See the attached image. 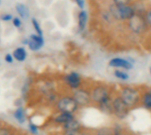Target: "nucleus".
I'll list each match as a JSON object with an SVG mask.
<instances>
[{"label": "nucleus", "instance_id": "obj_27", "mask_svg": "<svg viewBox=\"0 0 151 135\" xmlns=\"http://www.w3.org/2000/svg\"><path fill=\"white\" fill-rule=\"evenodd\" d=\"M13 56L12 55V54H6L5 56H4V61L6 62V63H8V64H12V62H13Z\"/></svg>", "mask_w": 151, "mask_h": 135}, {"label": "nucleus", "instance_id": "obj_12", "mask_svg": "<svg viewBox=\"0 0 151 135\" xmlns=\"http://www.w3.org/2000/svg\"><path fill=\"white\" fill-rule=\"evenodd\" d=\"M141 105L146 110L151 111V92L150 91V88L142 89Z\"/></svg>", "mask_w": 151, "mask_h": 135}, {"label": "nucleus", "instance_id": "obj_26", "mask_svg": "<svg viewBox=\"0 0 151 135\" xmlns=\"http://www.w3.org/2000/svg\"><path fill=\"white\" fill-rule=\"evenodd\" d=\"M81 135H95V130H91L84 127Z\"/></svg>", "mask_w": 151, "mask_h": 135}, {"label": "nucleus", "instance_id": "obj_24", "mask_svg": "<svg viewBox=\"0 0 151 135\" xmlns=\"http://www.w3.org/2000/svg\"><path fill=\"white\" fill-rule=\"evenodd\" d=\"M32 23H33L34 28H35V30L36 31L37 34H38V35L42 36V28H41V27H40L39 23L37 22V20H36V19H32Z\"/></svg>", "mask_w": 151, "mask_h": 135}, {"label": "nucleus", "instance_id": "obj_4", "mask_svg": "<svg viewBox=\"0 0 151 135\" xmlns=\"http://www.w3.org/2000/svg\"><path fill=\"white\" fill-rule=\"evenodd\" d=\"M53 107L56 112H67L72 114H75L80 109V106L72 95L60 96Z\"/></svg>", "mask_w": 151, "mask_h": 135}, {"label": "nucleus", "instance_id": "obj_6", "mask_svg": "<svg viewBox=\"0 0 151 135\" xmlns=\"http://www.w3.org/2000/svg\"><path fill=\"white\" fill-rule=\"evenodd\" d=\"M130 111L131 110L122 100V98L119 96L118 92H116L111 100V114L114 115V117H116L119 119H124L128 116Z\"/></svg>", "mask_w": 151, "mask_h": 135}, {"label": "nucleus", "instance_id": "obj_31", "mask_svg": "<svg viewBox=\"0 0 151 135\" xmlns=\"http://www.w3.org/2000/svg\"><path fill=\"white\" fill-rule=\"evenodd\" d=\"M19 135H27V134H21V133H20V134H19Z\"/></svg>", "mask_w": 151, "mask_h": 135}, {"label": "nucleus", "instance_id": "obj_10", "mask_svg": "<svg viewBox=\"0 0 151 135\" xmlns=\"http://www.w3.org/2000/svg\"><path fill=\"white\" fill-rule=\"evenodd\" d=\"M109 66L113 68H121L123 70L128 71L132 70L134 67V65L132 62L126 58L122 57H113L109 61Z\"/></svg>", "mask_w": 151, "mask_h": 135}, {"label": "nucleus", "instance_id": "obj_8", "mask_svg": "<svg viewBox=\"0 0 151 135\" xmlns=\"http://www.w3.org/2000/svg\"><path fill=\"white\" fill-rule=\"evenodd\" d=\"M63 80H64V83L73 91L79 89L84 86L82 77L76 72H72L65 74Z\"/></svg>", "mask_w": 151, "mask_h": 135}, {"label": "nucleus", "instance_id": "obj_23", "mask_svg": "<svg viewBox=\"0 0 151 135\" xmlns=\"http://www.w3.org/2000/svg\"><path fill=\"white\" fill-rule=\"evenodd\" d=\"M134 3V0H112V4L116 5H124V4H132Z\"/></svg>", "mask_w": 151, "mask_h": 135}, {"label": "nucleus", "instance_id": "obj_21", "mask_svg": "<svg viewBox=\"0 0 151 135\" xmlns=\"http://www.w3.org/2000/svg\"><path fill=\"white\" fill-rule=\"evenodd\" d=\"M113 132H114L113 135H134L132 133H130L129 131L122 127L113 128Z\"/></svg>", "mask_w": 151, "mask_h": 135}, {"label": "nucleus", "instance_id": "obj_13", "mask_svg": "<svg viewBox=\"0 0 151 135\" xmlns=\"http://www.w3.org/2000/svg\"><path fill=\"white\" fill-rule=\"evenodd\" d=\"M13 117L15 118V120L19 124V125H23L27 121V113L26 111L24 110L23 107L19 106L14 111H13Z\"/></svg>", "mask_w": 151, "mask_h": 135}, {"label": "nucleus", "instance_id": "obj_15", "mask_svg": "<svg viewBox=\"0 0 151 135\" xmlns=\"http://www.w3.org/2000/svg\"><path fill=\"white\" fill-rule=\"evenodd\" d=\"M12 56H13V58L17 60L18 62H23L27 58V51L24 48L19 47L13 50Z\"/></svg>", "mask_w": 151, "mask_h": 135}, {"label": "nucleus", "instance_id": "obj_32", "mask_svg": "<svg viewBox=\"0 0 151 135\" xmlns=\"http://www.w3.org/2000/svg\"><path fill=\"white\" fill-rule=\"evenodd\" d=\"M150 74H151V67L150 68Z\"/></svg>", "mask_w": 151, "mask_h": 135}, {"label": "nucleus", "instance_id": "obj_22", "mask_svg": "<svg viewBox=\"0 0 151 135\" xmlns=\"http://www.w3.org/2000/svg\"><path fill=\"white\" fill-rule=\"evenodd\" d=\"M144 19L146 20V23L149 27L150 31H151V6L146 10V11L144 13Z\"/></svg>", "mask_w": 151, "mask_h": 135}, {"label": "nucleus", "instance_id": "obj_14", "mask_svg": "<svg viewBox=\"0 0 151 135\" xmlns=\"http://www.w3.org/2000/svg\"><path fill=\"white\" fill-rule=\"evenodd\" d=\"M88 12L85 10H81L78 13V28L80 32H83L87 27Z\"/></svg>", "mask_w": 151, "mask_h": 135}, {"label": "nucleus", "instance_id": "obj_9", "mask_svg": "<svg viewBox=\"0 0 151 135\" xmlns=\"http://www.w3.org/2000/svg\"><path fill=\"white\" fill-rule=\"evenodd\" d=\"M75 118H76L75 114L67 113V112H56V114L51 118V122L53 125L61 127Z\"/></svg>", "mask_w": 151, "mask_h": 135}, {"label": "nucleus", "instance_id": "obj_19", "mask_svg": "<svg viewBox=\"0 0 151 135\" xmlns=\"http://www.w3.org/2000/svg\"><path fill=\"white\" fill-rule=\"evenodd\" d=\"M83 128L80 130H61L58 135H81Z\"/></svg>", "mask_w": 151, "mask_h": 135}, {"label": "nucleus", "instance_id": "obj_16", "mask_svg": "<svg viewBox=\"0 0 151 135\" xmlns=\"http://www.w3.org/2000/svg\"><path fill=\"white\" fill-rule=\"evenodd\" d=\"M19 134L13 127L5 124H0V135H19Z\"/></svg>", "mask_w": 151, "mask_h": 135}, {"label": "nucleus", "instance_id": "obj_25", "mask_svg": "<svg viewBox=\"0 0 151 135\" xmlns=\"http://www.w3.org/2000/svg\"><path fill=\"white\" fill-rule=\"evenodd\" d=\"M17 10H18L19 13L22 17H27V16L28 15L27 10L26 7H25L24 5H22V4H19V5L17 6Z\"/></svg>", "mask_w": 151, "mask_h": 135}, {"label": "nucleus", "instance_id": "obj_3", "mask_svg": "<svg viewBox=\"0 0 151 135\" xmlns=\"http://www.w3.org/2000/svg\"><path fill=\"white\" fill-rule=\"evenodd\" d=\"M110 13L115 21L126 23L135 14L134 3L132 4H124V5H116L111 4L108 7Z\"/></svg>", "mask_w": 151, "mask_h": 135}, {"label": "nucleus", "instance_id": "obj_2", "mask_svg": "<svg viewBox=\"0 0 151 135\" xmlns=\"http://www.w3.org/2000/svg\"><path fill=\"white\" fill-rule=\"evenodd\" d=\"M142 88L141 87L134 86H120V88L118 91V94L126 103L130 110L135 109L141 105L142 102Z\"/></svg>", "mask_w": 151, "mask_h": 135}, {"label": "nucleus", "instance_id": "obj_20", "mask_svg": "<svg viewBox=\"0 0 151 135\" xmlns=\"http://www.w3.org/2000/svg\"><path fill=\"white\" fill-rule=\"evenodd\" d=\"M28 130L30 134L33 135H37L39 134V127L36 124H35L32 121L28 122Z\"/></svg>", "mask_w": 151, "mask_h": 135}, {"label": "nucleus", "instance_id": "obj_17", "mask_svg": "<svg viewBox=\"0 0 151 135\" xmlns=\"http://www.w3.org/2000/svg\"><path fill=\"white\" fill-rule=\"evenodd\" d=\"M113 74L116 78H118L119 80H123V81H126L129 79V74L125 71V70H119V69H116L114 72H113Z\"/></svg>", "mask_w": 151, "mask_h": 135}, {"label": "nucleus", "instance_id": "obj_1", "mask_svg": "<svg viewBox=\"0 0 151 135\" xmlns=\"http://www.w3.org/2000/svg\"><path fill=\"white\" fill-rule=\"evenodd\" d=\"M91 96V103L100 110L111 113V104L115 91L107 84L93 83L88 88Z\"/></svg>", "mask_w": 151, "mask_h": 135}, {"label": "nucleus", "instance_id": "obj_7", "mask_svg": "<svg viewBox=\"0 0 151 135\" xmlns=\"http://www.w3.org/2000/svg\"><path fill=\"white\" fill-rule=\"evenodd\" d=\"M78 105L81 107H87L92 104L91 103V96H90V92L89 88H84V86L79 89L73 90L71 94Z\"/></svg>", "mask_w": 151, "mask_h": 135}, {"label": "nucleus", "instance_id": "obj_5", "mask_svg": "<svg viewBox=\"0 0 151 135\" xmlns=\"http://www.w3.org/2000/svg\"><path fill=\"white\" fill-rule=\"evenodd\" d=\"M126 24L128 27L129 31L133 34H135L138 36L143 35L150 31L149 27L144 19V15L141 13L135 12V14L129 20H127Z\"/></svg>", "mask_w": 151, "mask_h": 135}, {"label": "nucleus", "instance_id": "obj_28", "mask_svg": "<svg viewBox=\"0 0 151 135\" xmlns=\"http://www.w3.org/2000/svg\"><path fill=\"white\" fill-rule=\"evenodd\" d=\"M74 1H75V3L77 4V5H78L81 10H83L84 5H85V0H74Z\"/></svg>", "mask_w": 151, "mask_h": 135}, {"label": "nucleus", "instance_id": "obj_33", "mask_svg": "<svg viewBox=\"0 0 151 135\" xmlns=\"http://www.w3.org/2000/svg\"><path fill=\"white\" fill-rule=\"evenodd\" d=\"M150 92H151V87H150Z\"/></svg>", "mask_w": 151, "mask_h": 135}, {"label": "nucleus", "instance_id": "obj_18", "mask_svg": "<svg viewBox=\"0 0 151 135\" xmlns=\"http://www.w3.org/2000/svg\"><path fill=\"white\" fill-rule=\"evenodd\" d=\"M113 128L112 127H100L95 130V135H113Z\"/></svg>", "mask_w": 151, "mask_h": 135}, {"label": "nucleus", "instance_id": "obj_30", "mask_svg": "<svg viewBox=\"0 0 151 135\" xmlns=\"http://www.w3.org/2000/svg\"><path fill=\"white\" fill-rule=\"evenodd\" d=\"M2 19L3 20H10V19H12V16L9 14H4L2 16Z\"/></svg>", "mask_w": 151, "mask_h": 135}, {"label": "nucleus", "instance_id": "obj_11", "mask_svg": "<svg viewBox=\"0 0 151 135\" xmlns=\"http://www.w3.org/2000/svg\"><path fill=\"white\" fill-rule=\"evenodd\" d=\"M43 44H44L43 37L38 34H32L27 41V45L29 49L34 51L39 50L43 46Z\"/></svg>", "mask_w": 151, "mask_h": 135}, {"label": "nucleus", "instance_id": "obj_29", "mask_svg": "<svg viewBox=\"0 0 151 135\" xmlns=\"http://www.w3.org/2000/svg\"><path fill=\"white\" fill-rule=\"evenodd\" d=\"M12 21H13V25H14L16 27H20L21 21H20V19H19V18H14V19H12Z\"/></svg>", "mask_w": 151, "mask_h": 135}]
</instances>
